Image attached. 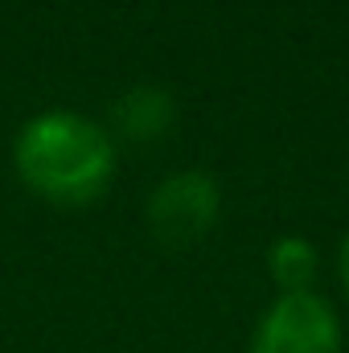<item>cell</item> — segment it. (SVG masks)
I'll return each instance as SVG.
<instances>
[{"instance_id":"1","label":"cell","mask_w":349,"mask_h":353,"mask_svg":"<svg viewBox=\"0 0 349 353\" xmlns=\"http://www.w3.org/2000/svg\"><path fill=\"white\" fill-rule=\"evenodd\" d=\"M21 181L58 205H87L115 176V144L79 111H41L17 136Z\"/></svg>"},{"instance_id":"3","label":"cell","mask_w":349,"mask_h":353,"mask_svg":"<svg viewBox=\"0 0 349 353\" xmlns=\"http://www.w3.org/2000/svg\"><path fill=\"white\" fill-rule=\"evenodd\" d=\"M218 185L210 173L185 169V173L165 176L148 201V222L165 243H197L214 218H218Z\"/></svg>"},{"instance_id":"5","label":"cell","mask_w":349,"mask_h":353,"mask_svg":"<svg viewBox=\"0 0 349 353\" xmlns=\"http://www.w3.org/2000/svg\"><path fill=\"white\" fill-rule=\"evenodd\" d=\"M267 267H271V279L283 288V292H308L312 275H317V247L304 239V234H283L271 243L267 251Z\"/></svg>"},{"instance_id":"6","label":"cell","mask_w":349,"mask_h":353,"mask_svg":"<svg viewBox=\"0 0 349 353\" xmlns=\"http://www.w3.org/2000/svg\"><path fill=\"white\" fill-rule=\"evenodd\" d=\"M337 267H341V283H346V292H349V239L341 243V263Z\"/></svg>"},{"instance_id":"4","label":"cell","mask_w":349,"mask_h":353,"mask_svg":"<svg viewBox=\"0 0 349 353\" xmlns=\"http://www.w3.org/2000/svg\"><path fill=\"white\" fill-rule=\"evenodd\" d=\"M173 115H177L173 99L157 87L128 90V94L115 103V111H111L115 128H119L128 140H157V136H165V132L173 128Z\"/></svg>"},{"instance_id":"2","label":"cell","mask_w":349,"mask_h":353,"mask_svg":"<svg viewBox=\"0 0 349 353\" xmlns=\"http://www.w3.org/2000/svg\"><path fill=\"white\" fill-rule=\"evenodd\" d=\"M251 353H341V321L317 292H283L263 312Z\"/></svg>"}]
</instances>
